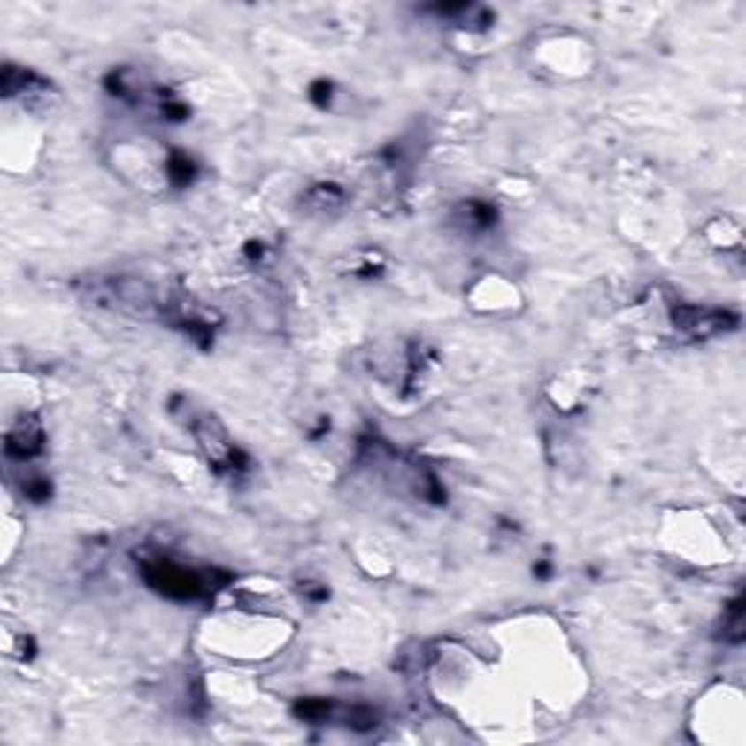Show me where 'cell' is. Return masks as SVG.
Returning <instances> with one entry per match:
<instances>
[{"label":"cell","mask_w":746,"mask_h":746,"mask_svg":"<svg viewBox=\"0 0 746 746\" xmlns=\"http://www.w3.org/2000/svg\"><path fill=\"white\" fill-rule=\"evenodd\" d=\"M473 301L481 310H511L516 301V289H511L502 277H484V281L473 289Z\"/></svg>","instance_id":"obj_4"},{"label":"cell","mask_w":746,"mask_h":746,"mask_svg":"<svg viewBox=\"0 0 746 746\" xmlns=\"http://www.w3.org/2000/svg\"><path fill=\"white\" fill-rule=\"evenodd\" d=\"M44 452V429L42 420L24 414L21 420H15L6 432V455L15 461H29V458Z\"/></svg>","instance_id":"obj_3"},{"label":"cell","mask_w":746,"mask_h":746,"mask_svg":"<svg viewBox=\"0 0 746 746\" xmlns=\"http://www.w3.org/2000/svg\"><path fill=\"white\" fill-rule=\"evenodd\" d=\"M304 202H306V207H310L312 213H333V211H338V207L344 204V190L338 184H330V181L315 184V187L306 190Z\"/></svg>","instance_id":"obj_5"},{"label":"cell","mask_w":746,"mask_h":746,"mask_svg":"<svg viewBox=\"0 0 746 746\" xmlns=\"http://www.w3.org/2000/svg\"><path fill=\"white\" fill-rule=\"evenodd\" d=\"M4 91L9 99H18L27 112H47L56 99L53 85L44 76H38L27 67H6L4 71Z\"/></svg>","instance_id":"obj_2"},{"label":"cell","mask_w":746,"mask_h":746,"mask_svg":"<svg viewBox=\"0 0 746 746\" xmlns=\"http://www.w3.org/2000/svg\"><path fill=\"white\" fill-rule=\"evenodd\" d=\"M24 496L33 502H44L50 496V481L44 479V475H33V479L24 481Z\"/></svg>","instance_id":"obj_8"},{"label":"cell","mask_w":746,"mask_h":746,"mask_svg":"<svg viewBox=\"0 0 746 746\" xmlns=\"http://www.w3.org/2000/svg\"><path fill=\"white\" fill-rule=\"evenodd\" d=\"M310 96H312L315 105L330 108V103H333V82H327V79H318V82H312V88H310Z\"/></svg>","instance_id":"obj_9"},{"label":"cell","mask_w":746,"mask_h":746,"mask_svg":"<svg viewBox=\"0 0 746 746\" xmlns=\"http://www.w3.org/2000/svg\"><path fill=\"white\" fill-rule=\"evenodd\" d=\"M458 216H461L464 227H470V231H487L496 222V211L487 202H466L458 211Z\"/></svg>","instance_id":"obj_7"},{"label":"cell","mask_w":746,"mask_h":746,"mask_svg":"<svg viewBox=\"0 0 746 746\" xmlns=\"http://www.w3.org/2000/svg\"><path fill=\"white\" fill-rule=\"evenodd\" d=\"M143 578L152 589L166 595V598H178V601H193V598H202V595L213 592L211 572L187 569V565L164 560V557H152V560L143 563Z\"/></svg>","instance_id":"obj_1"},{"label":"cell","mask_w":746,"mask_h":746,"mask_svg":"<svg viewBox=\"0 0 746 746\" xmlns=\"http://www.w3.org/2000/svg\"><path fill=\"white\" fill-rule=\"evenodd\" d=\"M198 173V166L190 155H184V152H173L164 161V175H166V181L173 184V187H187V184H193V178Z\"/></svg>","instance_id":"obj_6"}]
</instances>
